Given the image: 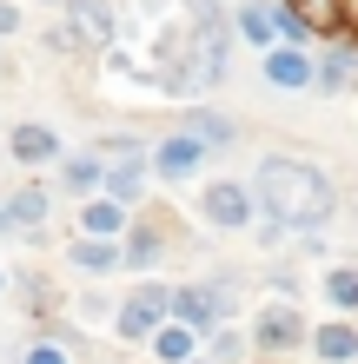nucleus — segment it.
<instances>
[{
	"label": "nucleus",
	"instance_id": "ddd939ff",
	"mask_svg": "<svg viewBox=\"0 0 358 364\" xmlns=\"http://www.w3.org/2000/svg\"><path fill=\"white\" fill-rule=\"evenodd\" d=\"M179 133H193L206 153H226V146H239V119H233V113H213V106H193Z\"/></svg>",
	"mask_w": 358,
	"mask_h": 364
},
{
	"label": "nucleus",
	"instance_id": "f03ea898",
	"mask_svg": "<svg viewBox=\"0 0 358 364\" xmlns=\"http://www.w3.org/2000/svg\"><path fill=\"white\" fill-rule=\"evenodd\" d=\"M239 278L226 272V278H193V285H173V305H166V318L186 331H213V325H233V311H239Z\"/></svg>",
	"mask_w": 358,
	"mask_h": 364
},
{
	"label": "nucleus",
	"instance_id": "5701e85b",
	"mask_svg": "<svg viewBox=\"0 0 358 364\" xmlns=\"http://www.w3.org/2000/svg\"><path fill=\"white\" fill-rule=\"evenodd\" d=\"M325 305L358 311V265H332V272H325Z\"/></svg>",
	"mask_w": 358,
	"mask_h": 364
},
{
	"label": "nucleus",
	"instance_id": "cd10ccee",
	"mask_svg": "<svg viewBox=\"0 0 358 364\" xmlns=\"http://www.w3.org/2000/svg\"><path fill=\"white\" fill-rule=\"evenodd\" d=\"M0 291H7V272H0Z\"/></svg>",
	"mask_w": 358,
	"mask_h": 364
},
{
	"label": "nucleus",
	"instance_id": "9d476101",
	"mask_svg": "<svg viewBox=\"0 0 358 364\" xmlns=\"http://www.w3.org/2000/svg\"><path fill=\"white\" fill-rule=\"evenodd\" d=\"M159 259H166V232L153 219H133V225H126V239H120V265L126 272H153Z\"/></svg>",
	"mask_w": 358,
	"mask_h": 364
},
{
	"label": "nucleus",
	"instance_id": "412c9836",
	"mask_svg": "<svg viewBox=\"0 0 358 364\" xmlns=\"http://www.w3.org/2000/svg\"><path fill=\"white\" fill-rule=\"evenodd\" d=\"M246 351H252L246 331H233V325H213V331L199 338V358L206 364H246Z\"/></svg>",
	"mask_w": 358,
	"mask_h": 364
},
{
	"label": "nucleus",
	"instance_id": "7ed1b4c3",
	"mask_svg": "<svg viewBox=\"0 0 358 364\" xmlns=\"http://www.w3.org/2000/svg\"><path fill=\"white\" fill-rule=\"evenodd\" d=\"M166 305H173V285H159V278H146V285L126 298V305L113 311V331L126 338V345H146L159 325H166Z\"/></svg>",
	"mask_w": 358,
	"mask_h": 364
},
{
	"label": "nucleus",
	"instance_id": "20e7f679",
	"mask_svg": "<svg viewBox=\"0 0 358 364\" xmlns=\"http://www.w3.org/2000/svg\"><path fill=\"white\" fill-rule=\"evenodd\" d=\"M199 219L213 232H252V219H259V205H252V192L239 179H213L199 199Z\"/></svg>",
	"mask_w": 358,
	"mask_h": 364
},
{
	"label": "nucleus",
	"instance_id": "9b49d317",
	"mask_svg": "<svg viewBox=\"0 0 358 364\" xmlns=\"http://www.w3.org/2000/svg\"><path fill=\"white\" fill-rule=\"evenodd\" d=\"M265 87H279V93H312V53H305V47H272V53H265Z\"/></svg>",
	"mask_w": 358,
	"mask_h": 364
},
{
	"label": "nucleus",
	"instance_id": "c85d7f7f",
	"mask_svg": "<svg viewBox=\"0 0 358 364\" xmlns=\"http://www.w3.org/2000/svg\"><path fill=\"white\" fill-rule=\"evenodd\" d=\"M186 364H206V358H186Z\"/></svg>",
	"mask_w": 358,
	"mask_h": 364
},
{
	"label": "nucleus",
	"instance_id": "4468645a",
	"mask_svg": "<svg viewBox=\"0 0 358 364\" xmlns=\"http://www.w3.org/2000/svg\"><path fill=\"white\" fill-rule=\"evenodd\" d=\"M126 225H133V212L113 205V199H100V192L80 205V239H126Z\"/></svg>",
	"mask_w": 358,
	"mask_h": 364
},
{
	"label": "nucleus",
	"instance_id": "b1692460",
	"mask_svg": "<svg viewBox=\"0 0 358 364\" xmlns=\"http://www.w3.org/2000/svg\"><path fill=\"white\" fill-rule=\"evenodd\" d=\"M285 7L299 14L312 33H339V0H285Z\"/></svg>",
	"mask_w": 358,
	"mask_h": 364
},
{
	"label": "nucleus",
	"instance_id": "a878e982",
	"mask_svg": "<svg viewBox=\"0 0 358 364\" xmlns=\"http://www.w3.org/2000/svg\"><path fill=\"white\" fill-rule=\"evenodd\" d=\"M339 27H345V33L358 40V0H339Z\"/></svg>",
	"mask_w": 358,
	"mask_h": 364
},
{
	"label": "nucleus",
	"instance_id": "6e6552de",
	"mask_svg": "<svg viewBox=\"0 0 358 364\" xmlns=\"http://www.w3.org/2000/svg\"><path fill=\"white\" fill-rule=\"evenodd\" d=\"M7 153L20 159V166H53L67 146H60V133L53 126H40V119H20L14 133H7Z\"/></svg>",
	"mask_w": 358,
	"mask_h": 364
},
{
	"label": "nucleus",
	"instance_id": "423d86ee",
	"mask_svg": "<svg viewBox=\"0 0 358 364\" xmlns=\"http://www.w3.org/2000/svg\"><path fill=\"white\" fill-rule=\"evenodd\" d=\"M206 166V146L193 133H166L159 146H146V173H159V179H193Z\"/></svg>",
	"mask_w": 358,
	"mask_h": 364
},
{
	"label": "nucleus",
	"instance_id": "bb28decb",
	"mask_svg": "<svg viewBox=\"0 0 358 364\" xmlns=\"http://www.w3.org/2000/svg\"><path fill=\"white\" fill-rule=\"evenodd\" d=\"M0 33H20V7L14 0H0Z\"/></svg>",
	"mask_w": 358,
	"mask_h": 364
},
{
	"label": "nucleus",
	"instance_id": "39448f33",
	"mask_svg": "<svg viewBox=\"0 0 358 364\" xmlns=\"http://www.w3.org/2000/svg\"><path fill=\"white\" fill-rule=\"evenodd\" d=\"M246 345H259L265 358H279V351H299V345H305V318H299V311H292L285 298H279V305H265L259 318H252Z\"/></svg>",
	"mask_w": 358,
	"mask_h": 364
},
{
	"label": "nucleus",
	"instance_id": "f257e3e1",
	"mask_svg": "<svg viewBox=\"0 0 358 364\" xmlns=\"http://www.w3.org/2000/svg\"><path fill=\"white\" fill-rule=\"evenodd\" d=\"M246 192H252V205H259L265 219H279L292 232H312V225H325L332 212H339L332 179L319 166H305V159H259V173H252Z\"/></svg>",
	"mask_w": 358,
	"mask_h": 364
},
{
	"label": "nucleus",
	"instance_id": "1a4fd4ad",
	"mask_svg": "<svg viewBox=\"0 0 358 364\" xmlns=\"http://www.w3.org/2000/svg\"><path fill=\"white\" fill-rule=\"evenodd\" d=\"M352 80H358V47H352V40H345V47H325L319 60H312V93H319V100L345 93Z\"/></svg>",
	"mask_w": 358,
	"mask_h": 364
},
{
	"label": "nucleus",
	"instance_id": "dca6fc26",
	"mask_svg": "<svg viewBox=\"0 0 358 364\" xmlns=\"http://www.w3.org/2000/svg\"><path fill=\"white\" fill-rule=\"evenodd\" d=\"M233 33L246 40V47L272 53V47H279V27H272V0H246V7L233 14Z\"/></svg>",
	"mask_w": 358,
	"mask_h": 364
},
{
	"label": "nucleus",
	"instance_id": "2eb2a0df",
	"mask_svg": "<svg viewBox=\"0 0 358 364\" xmlns=\"http://www.w3.org/2000/svg\"><path fill=\"white\" fill-rule=\"evenodd\" d=\"M0 212H7V232H33V225H47L53 192H47V186H20L14 199H0Z\"/></svg>",
	"mask_w": 358,
	"mask_h": 364
},
{
	"label": "nucleus",
	"instance_id": "6ab92c4d",
	"mask_svg": "<svg viewBox=\"0 0 358 364\" xmlns=\"http://www.w3.org/2000/svg\"><path fill=\"white\" fill-rule=\"evenodd\" d=\"M146 345H153L159 364H186V358H199V331H186V325H173V318H166V325L146 338Z\"/></svg>",
	"mask_w": 358,
	"mask_h": 364
},
{
	"label": "nucleus",
	"instance_id": "c756f323",
	"mask_svg": "<svg viewBox=\"0 0 358 364\" xmlns=\"http://www.w3.org/2000/svg\"><path fill=\"white\" fill-rule=\"evenodd\" d=\"M60 7H67V0H60Z\"/></svg>",
	"mask_w": 358,
	"mask_h": 364
},
{
	"label": "nucleus",
	"instance_id": "0eeeda50",
	"mask_svg": "<svg viewBox=\"0 0 358 364\" xmlns=\"http://www.w3.org/2000/svg\"><path fill=\"white\" fill-rule=\"evenodd\" d=\"M73 47H113V7L107 0H67V27Z\"/></svg>",
	"mask_w": 358,
	"mask_h": 364
},
{
	"label": "nucleus",
	"instance_id": "4be33fe9",
	"mask_svg": "<svg viewBox=\"0 0 358 364\" xmlns=\"http://www.w3.org/2000/svg\"><path fill=\"white\" fill-rule=\"evenodd\" d=\"M93 159H100V166H146V139L113 133V139H100V146H93Z\"/></svg>",
	"mask_w": 358,
	"mask_h": 364
},
{
	"label": "nucleus",
	"instance_id": "f8f14e48",
	"mask_svg": "<svg viewBox=\"0 0 358 364\" xmlns=\"http://www.w3.org/2000/svg\"><path fill=\"white\" fill-rule=\"evenodd\" d=\"M305 351L319 364H358V325H345V318H332V325L305 331Z\"/></svg>",
	"mask_w": 358,
	"mask_h": 364
},
{
	"label": "nucleus",
	"instance_id": "393cba45",
	"mask_svg": "<svg viewBox=\"0 0 358 364\" xmlns=\"http://www.w3.org/2000/svg\"><path fill=\"white\" fill-rule=\"evenodd\" d=\"M14 364H73V345H67V338H53V331H47V338H33V345L20 351Z\"/></svg>",
	"mask_w": 358,
	"mask_h": 364
},
{
	"label": "nucleus",
	"instance_id": "f3484780",
	"mask_svg": "<svg viewBox=\"0 0 358 364\" xmlns=\"http://www.w3.org/2000/svg\"><path fill=\"white\" fill-rule=\"evenodd\" d=\"M67 259H73V272H87V278H113L120 272V239H73Z\"/></svg>",
	"mask_w": 358,
	"mask_h": 364
},
{
	"label": "nucleus",
	"instance_id": "a211bd4d",
	"mask_svg": "<svg viewBox=\"0 0 358 364\" xmlns=\"http://www.w3.org/2000/svg\"><path fill=\"white\" fill-rule=\"evenodd\" d=\"M139 192H146V166H107V173H100V199H113L126 212L139 205Z\"/></svg>",
	"mask_w": 358,
	"mask_h": 364
},
{
	"label": "nucleus",
	"instance_id": "aec40b11",
	"mask_svg": "<svg viewBox=\"0 0 358 364\" xmlns=\"http://www.w3.org/2000/svg\"><path fill=\"white\" fill-rule=\"evenodd\" d=\"M100 173H107V166H100L93 153H60V186H67L73 192V199H93V192H100Z\"/></svg>",
	"mask_w": 358,
	"mask_h": 364
}]
</instances>
